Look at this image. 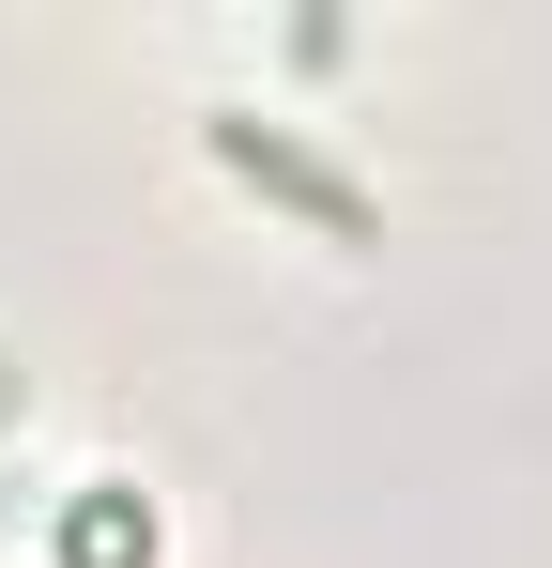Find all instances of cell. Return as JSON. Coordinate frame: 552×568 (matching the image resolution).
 <instances>
[{"label":"cell","instance_id":"1","mask_svg":"<svg viewBox=\"0 0 552 568\" xmlns=\"http://www.w3.org/2000/svg\"><path fill=\"white\" fill-rule=\"evenodd\" d=\"M215 154H231V170H262L276 200H307V215H323V231H368V200L338 185V170H323V154H292V139H276V123H215Z\"/></svg>","mask_w":552,"mask_h":568}]
</instances>
